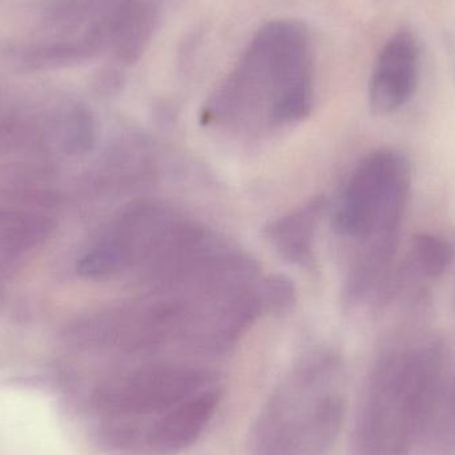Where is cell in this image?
Here are the masks:
<instances>
[{"instance_id":"6da1fadb","label":"cell","mask_w":455,"mask_h":455,"mask_svg":"<svg viewBox=\"0 0 455 455\" xmlns=\"http://www.w3.org/2000/svg\"><path fill=\"white\" fill-rule=\"evenodd\" d=\"M220 398L218 376L207 368L144 363L99 390L101 437L116 455H179L203 437Z\"/></svg>"},{"instance_id":"7a4b0ae2","label":"cell","mask_w":455,"mask_h":455,"mask_svg":"<svg viewBox=\"0 0 455 455\" xmlns=\"http://www.w3.org/2000/svg\"><path fill=\"white\" fill-rule=\"evenodd\" d=\"M315 51L304 24L278 19L251 37L203 111L207 124H293L312 109Z\"/></svg>"},{"instance_id":"3957f363","label":"cell","mask_w":455,"mask_h":455,"mask_svg":"<svg viewBox=\"0 0 455 455\" xmlns=\"http://www.w3.org/2000/svg\"><path fill=\"white\" fill-rule=\"evenodd\" d=\"M443 379L435 341L385 352L366 382L347 455H413Z\"/></svg>"},{"instance_id":"277c9868","label":"cell","mask_w":455,"mask_h":455,"mask_svg":"<svg viewBox=\"0 0 455 455\" xmlns=\"http://www.w3.org/2000/svg\"><path fill=\"white\" fill-rule=\"evenodd\" d=\"M345 417L339 366L304 361L275 387L254 421L249 455H331Z\"/></svg>"},{"instance_id":"5b68a950","label":"cell","mask_w":455,"mask_h":455,"mask_svg":"<svg viewBox=\"0 0 455 455\" xmlns=\"http://www.w3.org/2000/svg\"><path fill=\"white\" fill-rule=\"evenodd\" d=\"M172 208L144 202L128 208L83 257L80 270L91 278H109L128 270L146 277L192 227Z\"/></svg>"},{"instance_id":"8992f818","label":"cell","mask_w":455,"mask_h":455,"mask_svg":"<svg viewBox=\"0 0 455 455\" xmlns=\"http://www.w3.org/2000/svg\"><path fill=\"white\" fill-rule=\"evenodd\" d=\"M411 184V165L403 155L390 149L369 155L353 171L339 197L337 232L361 243L379 233L400 232Z\"/></svg>"},{"instance_id":"52a82bcc","label":"cell","mask_w":455,"mask_h":455,"mask_svg":"<svg viewBox=\"0 0 455 455\" xmlns=\"http://www.w3.org/2000/svg\"><path fill=\"white\" fill-rule=\"evenodd\" d=\"M419 42L411 32H397L385 43L369 82V103L376 114H392L411 100L419 83Z\"/></svg>"},{"instance_id":"ba28073f","label":"cell","mask_w":455,"mask_h":455,"mask_svg":"<svg viewBox=\"0 0 455 455\" xmlns=\"http://www.w3.org/2000/svg\"><path fill=\"white\" fill-rule=\"evenodd\" d=\"M323 210V200L317 197L270 224L267 238L281 257L301 267L313 261V243Z\"/></svg>"},{"instance_id":"9c48e42d","label":"cell","mask_w":455,"mask_h":455,"mask_svg":"<svg viewBox=\"0 0 455 455\" xmlns=\"http://www.w3.org/2000/svg\"><path fill=\"white\" fill-rule=\"evenodd\" d=\"M416 453L455 455V374L441 382Z\"/></svg>"},{"instance_id":"30bf717a","label":"cell","mask_w":455,"mask_h":455,"mask_svg":"<svg viewBox=\"0 0 455 455\" xmlns=\"http://www.w3.org/2000/svg\"><path fill=\"white\" fill-rule=\"evenodd\" d=\"M451 261L453 248L443 238L424 233L411 243V269L421 277L437 280L449 269Z\"/></svg>"},{"instance_id":"8fae6325","label":"cell","mask_w":455,"mask_h":455,"mask_svg":"<svg viewBox=\"0 0 455 455\" xmlns=\"http://www.w3.org/2000/svg\"><path fill=\"white\" fill-rule=\"evenodd\" d=\"M261 299L265 309L283 312L294 302V289L283 277H270L261 283Z\"/></svg>"}]
</instances>
